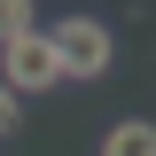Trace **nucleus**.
I'll list each match as a JSON object with an SVG mask.
<instances>
[{"label":"nucleus","instance_id":"f257e3e1","mask_svg":"<svg viewBox=\"0 0 156 156\" xmlns=\"http://www.w3.org/2000/svg\"><path fill=\"white\" fill-rule=\"evenodd\" d=\"M47 39H55L62 78H109V62H117V39H109V23H101V16H62Z\"/></svg>","mask_w":156,"mask_h":156},{"label":"nucleus","instance_id":"f03ea898","mask_svg":"<svg viewBox=\"0 0 156 156\" xmlns=\"http://www.w3.org/2000/svg\"><path fill=\"white\" fill-rule=\"evenodd\" d=\"M0 86H8V94H55V86H62L55 39H47V31H23L16 47H0Z\"/></svg>","mask_w":156,"mask_h":156},{"label":"nucleus","instance_id":"7ed1b4c3","mask_svg":"<svg viewBox=\"0 0 156 156\" xmlns=\"http://www.w3.org/2000/svg\"><path fill=\"white\" fill-rule=\"evenodd\" d=\"M101 156H156V125H148V117L109 125V133H101Z\"/></svg>","mask_w":156,"mask_h":156},{"label":"nucleus","instance_id":"20e7f679","mask_svg":"<svg viewBox=\"0 0 156 156\" xmlns=\"http://www.w3.org/2000/svg\"><path fill=\"white\" fill-rule=\"evenodd\" d=\"M23 31H39V8L31 0H0V47H16Z\"/></svg>","mask_w":156,"mask_h":156},{"label":"nucleus","instance_id":"39448f33","mask_svg":"<svg viewBox=\"0 0 156 156\" xmlns=\"http://www.w3.org/2000/svg\"><path fill=\"white\" fill-rule=\"evenodd\" d=\"M16 125H23V94H8V86H0V140L16 133Z\"/></svg>","mask_w":156,"mask_h":156}]
</instances>
